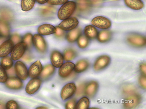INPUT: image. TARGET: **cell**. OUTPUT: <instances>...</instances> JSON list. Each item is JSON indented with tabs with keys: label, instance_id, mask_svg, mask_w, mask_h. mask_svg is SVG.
I'll list each match as a JSON object with an SVG mask.
<instances>
[{
	"label": "cell",
	"instance_id": "cell-1",
	"mask_svg": "<svg viewBox=\"0 0 146 109\" xmlns=\"http://www.w3.org/2000/svg\"><path fill=\"white\" fill-rule=\"evenodd\" d=\"M125 95L126 96L123 102V106L125 108H133L140 104L141 101V96L137 91Z\"/></svg>",
	"mask_w": 146,
	"mask_h": 109
},
{
	"label": "cell",
	"instance_id": "cell-2",
	"mask_svg": "<svg viewBox=\"0 0 146 109\" xmlns=\"http://www.w3.org/2000/svg\"><path fill=\"white\" fill-rule=\"evenodd\" d=\"M76 7V3L74 1L67 2L64 4L58 12V18L64 20L69 18L74 12Z\"/></svg>",
	"mask_w": 146,
	"mask_h": 109
},
{
	"label": "cell",
	"instance_id": "cell-3",
	"mask_svg": "<svg viewBox=\"0 0 146 109\" xmlns=\"http://www.w3.org/2000/svg\"><path fill=\"white\" fill-rule=\"evenodd\" d=\"M27 47L24 42H20L13 47L11 52V58L14 60H18L21 58L25 53Z\"/></svg>",
	"mask_w": 146,
	"mask_h": 109
},
{
	"label": "cell",
	"instance_id": "cell-4",
	"mask_svg": "<svg viewBox=\"0 0 146 109\" xmlns=\"http://www.w3.org/2000/svg\"><path fill=\"white\" fill-rule=\"evenodd\" d=\"M111 58L107 55L100 56L95 60L93 68L96 71H101L107 67L110 64Z\"/></svg>",
	"mask_w": 146,
	"mask_h": 109
},
{
	"label": "cell",
	"instance_id": "cell-5",
	"mask_svg": "<svg viewBox=\"0 0 146 109\" xmlns=\"http://www.w3.org/2000/svg\"><path fill=\"white\" fill-rule=\"evenodd\" d=\"M127 40L131 45L137 47H141L146 44V39L142 35L135 33L129 35L127 37Z\"/></svg>",
	"mask_w": 146,
	"mask_h": 109
},
{
	"label": "cell",
	"instance_id": "cell-6",
	"mask_svg": "<svg viewBox=\"0 0 146 109\" xmlns=\"http://www.w3.org/2000/svg\"><path fill=\"white\" fill-rule=\"evenodd\" d=\"M16 74L18 77L21 80H25L29 76L28 71L26 65L22 62L18 61L14 67Z\"/></svg>",
	"mask_w": 146,
	"mask_h": 109
},
{
	"label": "cell",
	"instance_id": "cell-7",
	"mask_svg": "<svg viewBox=\"0 0 146 109\" xmlns=\"http://www.w3.org/2000/svg\"><path fill=\"white\" fill-rule=\"evenodd\" d=\"M94 26L102 29H107L110 28L111 26V21L104 17L99 16L94 18L91 22Z\"/></svg>",
	"mask_w": 146,
	"mask_h": 109
},
{
	"label": "cell",
	"instance_id": "cell-8",
	"mask_svg": "<svg viewBox=\"0 0 146 109\" xmlns=\"http://www.w3.org/2000/svg\"><path fill=\"white\" fill-rule=\"evenodd\" d=\"M33 42L36 49L40 52L44 53L46 51L47 46L44 38L39 34L34 35Z\"/></svg>",
	"mask_w": 146,
	"mask_h": 109
},
{
	"label": "cell",
	"instance_id": "cell-9",
	"mask_svg": "<svg viewBox=\"0 0 146 109\" xmlns=\"http://www.w3.org/2000/svg\"><path fill=\"white\" fill-rule=\"evenodd\" d=\"M64 20L59 24L58 27L64 31L74 30L78 26L79 24L78 19L75 17L68 18Z\"/></svg>",
	"mask_w": 146,
	"mask_h": 109
},
{
	"label": "cell",
	"instance_id": "cell-10",
	"mask_svg": "<svg viewBox=\"0 0 146 109\" xmlns=\"http://www.w3.org/2000/svg\"><path fill=\"white\" fill-rule=\"evenodd\" d=\"M77 87L74 83H67L63 87L61 92L62 99L65 100L70 98L75 93Z\"/></svg>",
	"mask_w": 146,
	"mask_h": 109
},
{
	"label": "cell",
	"instance_id": "cell-11",
	"mask_svg": "<svg viewBox=\"0 0 146 109\" xmlns=\"http://www.w3.org/2000/svg\"><path fill=\"white\" fill-rule=\"evenodd\" d=\"M6 87L11 89L18 90L21 89L23 87V83L20 79L15 77L8 78L5 82Z\"/></svg>",
	"mask_w": 146,
	"mask_h": 109
},
{
	"label": "cell",
	"instance_id": "cell-12",
	"mask_svg": "<svg viewBox=\"0 0 146 109\" xmlns=\"http://www.w3.org/2000/svg\"><path fill=\"white\" fill-rule=\"evenodd\" d=\"M99 84L98 82L92 81L87 84L85 87L84 94L90 98H93L98 92Z\"/></svg>",
	"mask_w": 146,
	"mask_h": 109
},
{
	"label": "cell",
	"instance_id": "cell-13",
	"mask_svg": "<svg viewBox=\"0 0 146 109\" xmlns=\"http://www.w3.org/2000/svg\"><path fill=\"white\" fill-rule=\"evenodd\" d=\"M41 80L37 78H34L28 83L26 87V92L29 95L35 93L39 89L41 85Z\"/></svg>",
	"mask_w": 146,
	"mask_h": 109
},
{
	"label": "cell",
	"instance_id": "cell-14",
	"mask_svg": "<svg viewBox=\"0 0 146 109\" xmlns=\"http://www.w3.org/2000/svg\"><path fill=\"white\" fill-rule=\"evenodd\" d=\"M75 64L71 62H67L61 66L58 71L60 77L66 78L68 77L74 69Z\"/></svg>",
	"mask_w": 146,
	"mask_h": 109
},
{
	"label": "cell",
	"instance_id": "cell-15",
	"mask_svg": "<svg viewBox=\"0 0 146 109\" xmlns=\"http://www.w3.org/2000/svg\"><path fill=\"white\" fill-rule=\"evenodd\" d=\"M42 70V64L40 60H37L30 67L29 71V76L32 78H36L40 75Z\"/></svg>",
	"mask_w": 146,
	"mask_h": 109
},
{
	"label": "cell",
	"instance_id": "cell-16",
	"mask_svg": "<svg viewBox=\"0 0 146 109\" xmlns=\"http://www.w3.org/2000/svg\"><path fill=\"white\" fill-rule=\"evenodd\" d=\"M14 47V43L10 40L5 41L0 45V58L7 56L10 53Z\"/></svg>",
	"mask_w": 146,
	"mask_h": 109
},
{
	"label": "cell",
	"instance_id": "cell-17",
	"mask_svg": "<svg viewBox=\"0 0 146 109\" xmlns=\"http://www.w3.org/2000/svg\"><path fill=\"white\" fill-rule=\"evenodd\" d=\"M64 57L61 53L58 51H53L51 55V60L52 65L55 67L58 68L64 63Z\"/></svg>",
	"mask_w": 146,
	"mask_h": 109
},
{
	"label": "cell",
	"instance_id": "cell-18",
	"mask_svg": "<svg viewBox=\"0 0 146 109\" xmlns=\"http://www.w3.org/2000/svg\"><path fill=\"white\" fill-rule=\"evenodd\" d=\"M38 33L41 35H45L55 33L56 28L49 24H45L40 26L38 28Z\"/></svg>",
	"mask_w": 146,
	"mask_h": 109
},
{
	"label": "cell",
	"instance_id": "cell-19",
	"mask_svg": "<svg viewBox=\"0 0 146 109\" xmlns=\"http://www.w3.org/2000/svg\"><path fill=\"white\" fill-rule=\"evenodd\" d=\"M90 65V63L87 60H78L75 66V71L77 73H80L86 70Z\"/></svg>",
	"mask_w": 146,
	"mask_h": 109
},
{
	"label": "cell",
	"instance_id": "cell-20",
	"mask_svg": "<svg viewBox=\"0 0 146 109\" xmlns=\"http://www.w3.org/2000/svg\"><path fill=\"white\" fill-rule=\"evenodd\" d=\"M55 68L51 64H48L45 66L42 69L40 74L42 79H46L51 77L55 71Z\"/></svg>",
	"mask_w": 146,
	"mask_h": 109
},
{
	"label": "cell",
	"instance_id": "cell-21",
	"mask_svg": "<svg viewBox=\"0 0 146 109\" xmlns=\"http://www.w3.org/2000/svg\"><path fill=\"white\" fill-rule=\"evenodd\" d=\"M125 5L129 8L133 10H139L144 6L141 0H124Z\"/></svg>",
	"mask_w": 146,
	"mask_h": 109
},
{
	"label": "cell",
	"instance_id": "cell-22",
	"mask_svg": "<svg viewBox=\"0 0 146 109\" xmlns=\"http://www.w3.org/2000/svg\"><path fill=\"white\" fill-rule=\"evenodd\" d=\"M84 33L86 37L90 39H95L98 34V30L92 25H89L85 28Z\"/></svg>",
	"mask_w": 146,
	"mask_h": 109
},
{
	"label": "cell",
	"instance_id": "cell-23",
	"mask_svg": "<svg viewBox=\"0 0 146 109\" xmlns=\"http://www.w3.org/2000/svg\"><path fill=\"white\" fill-rule=\"evenodd\" d=\"M81 33V30L80 28L71 30L67 34L66 39L67 41L70 43L75 42L79 37Z\"/></svg>",
	"mask_w": 146,
	"mask_h": 109
},
{
	"label": "cell",
	"instance_id": "cell-24",
	"mask_svg": "<svg viewBox=\"0 0 146 109\" xmlns=\"http://www.w3.org/2000/svg\"><path fill=\"white\" fill-rule=\"evenodd\" d=\"M111 32L107 30L100 32L97 36L98 41L101 43H105L111 39Z\"/></svg>",
	"mask_w": 146,
	"mask_h": 109
},
{
	"label": "cell",
	"instance_id": "cell-25",
	"mask_svg": "<svg viewBox=\"0 0 146 109\" xmlns=\"http://www.w3.org/2000/svg\"><path fill=\"white\" fill-rule=\"evenodd\" d=\"M13 15L9 9L3 8L0 9V18L5 21H9L12 20Z\"/></svg>",
	"mask_w": 146,
	"mask_h": 109
},
{
	"label": "cell",
	"instance_id": "cell-26",
	"mask_svg": "<svg viewBox=\"0 0 146 109\" xmlns=\"http://www.w3.org/2000/svg\"><path fill=\"white\" fill-rule=\"evenodd\" d=\"M76 6L80 11L86 12L90 8V2L89 0H77Z\"/></svg>",
	"mask_w": 146,
	"mask_h": 109
},
{
	"label": "cell",
	"instance_id": "cell-27",
	"mask_svg": "<svg viewBox=\"0 0 146 109\" xmlns=\"http://www.w3.org/2000/svg\"><path fill=\"white\" fill-rule=\"evenodd\" d=\"M35 0H22L21 7L23 11H27L31 10L34 7Z\"/></svg>",
	"mask_w": 146,
	"mask_h": 109
},
{
	"label": "cell",
	"instance_id": "cell-28",
	"mask_svg": "<svg viewBox=\"0 0 146 109\" xmlns=\"http://www.w3.org/2000/svg\"><path fill=\"white\" fill-rule=\"evenodd\" d=\"M1 65L5 70H8L13 67V60L9 56L3 57L1 60Z\"/></svg>",
	"mask_w": 146,
	"mask_h": 109
},
{
	"label": "cell",
	"instance_id": "cell-29",
	"mask_svg": "<svg viewBox=\"0 0 146 109\" xmlns=\"http://www.w3.org/2000/svg\"><path fill=\"white\" fill-rule=\"evenodd\" d=\"M90 105L89 99L86 97H83L81 98L76 104V109H88Z\"/></svg>",
	"mask_w": 146,
	"mask_h": 109
},
{
	"label": "cell",
	"instance_id": "cell-30",
	"mask_svg": "<svg viewBox=\"0 0 146 109\" xmlns=\"http://www.w3.org/2000/svg\"><path fill=\"white\" fill-rule=\"evenodd\" d=\"M76 56V53L74 50L68 49L64 52V58L66 61H69L74 59Z\"/></svg>",
	"mask_w": 146,
	"mask_h": 109
},
{
	"label": "cell",
	"instance_id": "cell-31",
	"mask_svg": "<svg viewBox=\"0 0 146 109\" xmlns=\"http://www.w3.org/2000/svg\"><path fill=\"white\" fill-rule=\"evenodd\" d=\"M10 33V29L7 24L3 21H0V33L4 36H7Z\"/></svg>",
	"mask_w": 146,
	"mask_h": 109
},
{
	"label": "cell",
	"instance_id": "cell-32",
	"mask_svg": "<svg viewBox=\"0 0 146 109\" xmlns=\"http://www.w3.org/2000/svg\"><path fill=\"white\" fill-rule=\"evenodd\" d=\"M77 40L78 45L81 49L86 48L89 44V39L84 35L79 36Z\"/></svg>",
	"mask_w": 146,
	"mask_h": 109
},
{
	"label": "cell",
	"instance_id": "cell-33",
	"mask_svg": "<svg viewBox=\"0 0 146 109\" xmlns=\"http://www.w3.org/2000/svg\"><path fill=\"white\" fill-rule=\"evenodd\" d=\"M8 78L6 70L0 64V82L5 83Z\"/></svg>",
	"mask_w": 146,
	"mask_h": 109
},
{
	"label": "cell",
	"instance_id": "cell-34",
	"mask_svg": "<svg viewBox=\"0 0 146 109\" xmlns=\"http://www.w3.org/2000/svg\"><path fill=\"white\" fill-rule=\"evenodd\" d=\"M33 35L31 33H28L26 34L23 38V41L26 43L27 46L30 47L31 46L33 42Z\"/></svg>",
	"mask_w": 146,
	"mask_h": 109
},
{
	"label": "cell",
	"instance_id": "cell-35",
	"mask_svg": "<svg viewBox=\"0 0 146 109\" xmlns=\"http://www.w3.org/2000/svg\"><path fill=\"white\" fill-rule=\"evenodd\" d=\"M5 107L7 109H17L19 108V106L15 101L10 100L7 102Z\"/></svg>",
	"mask_w": 146,
	"mask_h": 109
},
{
	"label": "cell",
	"instance_id": "cell-36",
	"mask_svg": "<svg viewBox=\"0 0 146 109\" xmlns=\"http://www.w3.org/2000/svg\"><path fill=\"white\" fill-rule=\"evenodd\" d=\"M54 10L52 7H47L42 10L41 13L44 16H50L54 13Z\"/></svg>",
	"mask_w": 146,
	"mask_h": 109
},
{
	"label": "cell",
	"instance_id": "cell-37",
	"mask_svg": "<svg viewBox=\"0 0 146 109\" xmlns=\"http://www.w3.org/2000/svg\"><path fill=\"white\" fill-rule=\"evenodd\" d=\"M76 102L74 99H72L68 101L66 103L65 108L67 109H76Z\"/></svg>",
	"mask_w": 146,
	"mask_h": 109
},
{
	"label": "cell",
	"instance_id": "cell-38",
	"mask_svg": "<svg viewBox=\"0 0 146 109\" xmlns=\"http://www.w3.org/2000/svg\"><path fill=\"white\" fill-rule=\"evenodd\" d=\"M86 84L82 83L78 87L76 92V95L77 96H81L84 94V90Z\"/></svg>",
	"mask_w": 146,
	"mask_h": 109
},
{
	"label": "cell",
	"instance_id": "cell-39",
	"mask_svg": "<svg viewBox=\"0 0 146 109\" xmlns=\"http://www.w3.org/2000/svg\"><path fill=\"white\" fill-rule=\"evenodd\" d=\"M68 0H48V3L51 5H62L67 2Z\"/></svg>",
	"mask_w": 146,
	"mask_h": 109
},
{
	"label": "cell",
	"instance_id": "cell-40",
	"mask_svg": "<svg viewBox=\"0 0 146 109\" xmlns=\"http://www.w3.org/2000/svg\"><path fill=\"white\" fill-rule=\"evenodd\" d=\"M139 82L140 86L144 89L146 88V78L145 76L141 75L139 77Z\"/></svg>",
	"mask_w": 146,
	"mask_h": 109
},
{
	"label": "cell",
	"instance_id": "cell-41",
	"mask_svg": "<svg viewBox=\"0 0 146 109\" xmlns=\"http://www.w3.org/2000/svg\"><path fill=\"white\" fill-rule=\"evenodd\" d=\"M11 41L14 44H16L20 42L21 41V38L19 35L14 34L11 36Z\"/></svg>",
	"mask_w": 146,
	"mask_h": 109
},
{
	"label": "cell",
	"instance_id": "cell-42",
	"mask_svg": "<svg viewBox=\"0 0 146 109\" xmlns=\"http://www.w3.org/2000/svg\"><path fill=\"white\" fill-rule=\"evenodd\" d=\"M56 32L55 33V35L59 38L63 37L65 34L64 30L60 29L59 27H56Z\"/></svg>",
	"mask_w": 146,
	"mask_h": 109
},
{
	"label": "cell",
	"instance_id": "cell-43",
	"mask_svg": "<svg viewBox=\"0 0 146 109\" xmlns=\"http://www.w3.org/2000/svg\"><path fill=\"white\" fill-rule=\"evenodd\" d=\"M8 76L9 77H15L16 75L15 68L14 67H12L10 69L6 70Z\"/></svg>",
	"mask_w": 146,
	"mask_h": 109
},
{
	"label": "cell",
	"instance_id": "cell-44",
	"mask_svg": "<svg viewBox=\"0 0 146 109\" xmlns=\"http://www.w3.org/2000/svg\"><path fill=\"white\" fill-rule=\"evenodd\" d=\"M140 69L143 75L145 76L146 74V65L145 63H142L140 64Z\"/></svg>",
	"mask_w": 146,
	"mask_h": 109
},
{
	"label": "cell",
	"instance_id": "cell-45",
	"mask_svg": "<svg viewBox=\"0 0 146 109\" xmlns=\"http://www.w3.org/2000/svg\"><path fill=\"white\" fill-rule=\"evenodd\" d=\"M38 3L41 4H44L47 2L48 0H35Z\"/></svg>",
	"mask_w": 146,
	"mask_h": 109
},
{
	"label": "cell",
	"instance_id": "cell-46",
	"mask_svg": "<svg viewBox=\"0 0 146 109\" xmlns=\"http://www.w3.org/2000/svg\"><path fill=\"white\" fill-rule=\"evenodd\" d=\"M23 59L24 60H25V61H29L31 59V58L28 54H26L23 56Z\"/></svg>",
	"mask_w": 146,
	"mask_h": 109
},
{
	"label": "cell",
	"instance_id": "cell-47",
	"mask_svg": "<svg viewBox=\"0 0 146 109\" xmlns=\"http://www.w3.org/2000/svg\"><path fill=\"white\" fill-rule=\"evenodd\" d=\"M103 0H92V2L94 4H98L101 2Z\"/></svg>",
	"mask_w": 146,
	"mask_h": 109
},
{
	"label": "cell",
	"instance_id": "cell-48",
	"mask_svg": "<svg viewBox=\"0 0 146 109\" xmlns=\"http://www.w3.org/2000/svg\"><path fill=\"white\" fill-rule=\"evenodd\" d=\"M5 39L4 38H0V45H1L5 41Z\"/></svg>",
	"mask_w": 146,
	"mask_h": 109
},
{
	"label": "cell",
	"instance_id": "cell-49",
	"mask_svg": "<svg viewBox=\"0 0 146 109\" xmlns=\"http://www.w3.org/2000/svg\"><path fill=\"white\" fill-rule=\"evenodd\" d=\"M5 107V105L3 103L0 102V108H4Z\"/></svg>",
	"mask_w": 146,
	"mask_h": 109
},
{
	"label": "cell",
	"instance_id": "cell-50",
	"mask_svg": "<svg viewBox=\"0 0 146 109\" xmlns=\"http://www.w3.org/2000/svg\"><path fill=\"white\" fill-rule=\"evenodd\" d=\"M38 109H45L47 108H46L45 107H40L38 108H37Z\"/></svg>",
	"mask_w": 146,
	"mask_h": 109
}]
</instances>
